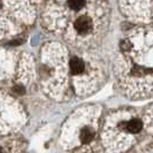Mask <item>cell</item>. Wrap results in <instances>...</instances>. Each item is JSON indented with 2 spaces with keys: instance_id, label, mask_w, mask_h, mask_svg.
I'll return each instance as SVG.
<instances>
[{
  "instance_id": "obj_1",
  "label": "cell",
  "mask_w": 153,
  "mask_h": 153,
  "mask_svg": "<svg viewBox=\"0 0 153 153\" xmlns=\"http://www.w3.org/2000/svg\"><path fill=\"white\" fill-rule=\"evenodd\" d=\"M91 20L88 16H81V17L77 19L76 22H75V28L81 33H86L88 31L91 30Z\"/></svg>"
},
{
  "instance_id": "obj_2",
  "label": "cell",
  "mask_w": 153,
  "mask_h": 153,
  "mask_svg": "<svg viewBox=\"0 0 153 153\" xmlns=\"http://www.w3.org/2000/svg\"><path fill=\"white\" fill-rule=\"evenodd\" d=\"M70 70L73 74H81L84 70V62L78 58H74L70 60Z\"/></svg>"
},
{
  "instance_id": "obj_3",
  "label": "cell",
  "mask_w": 153,
  "mask_h": 153,
  "mask_svg": "<svg viewBox=\"0 0 153 153\" xmlns=\"http://www.w3.org/2000/svg\"><path fill=\"white\" fill-rule=\"evenodd\" d=\"M129 132L132 134H136L138 131H140L142 129V122L139 120H131L128 123H126V127H124Z\"/></svg>"
},
{
  "instance_id": "obj_4",
  "label": "cell",
  "mask_w": 153,
  "mask_h": 153,
  "mask_svg": "<svg viewBox=\"0 0 153 153\" xmlns=\"http://www.w3.org/2000/svg\"><path fill=\"white\" fill-rule=\"evenodd\" d=\"M79 138H81V142L84 143V144H88L90 143L93 138V132H92L91 129L89 128H84L83 130L81 131V135H79Z\"/></svg>"
},
{
  "instance_id": "obj_5",
  "label": "cell",
  "mask_w": 153,
  "mask_h": 153,
  "mask_svg": "<svg viewBox=\"0 0 153 153\" xmlns=\"http://www.w3.org/2000/svg\"><path fill=\"white\" fill-rule=\"evenodd\" d=\"M84 0H69V7L74 10H78L83 7Z\"/></svg>"
},
{
  "instance_id": "obj_6",
  "label": "cell",
  "mask_w": 153,
  "mask_h": 153,
  "mask_svg": "<svg viewBox=\"0 0 153 153\" xmlns=\"http://www.w3.org/2000/svg\"><path fill=\"white\" fill-rule=\"evenodd\" d=\"M121 47H122V50L123 51H128L129 48H131V44L129 43V42H127V40H123L122 42V44H121Z\"/></svg>"
},
{
  "instance_id": "obj_7",
  "label": "cell",
  "mask_w": 153,
  "mask_h": 153,
  "mask_svg": "<svg viewBox=\"0 0 153 153\" xmlns=\"http://www.w3.org/2000/svg\"><path fill=\"white\" fill-rule=\"evenodd\" d=\"M14 91L17 93V94H22L23 92H24V90H23L22 86H15V89H14Z\"/></svg>"
},
{
  "instance_id": "obj_8",
  "label": "cell",
  "mask_w": 153,
  "mask_h": 153,
  "mask_svg": "<svg viewBox=\"0 0 153 153\" xmlns=\"http://www.w3.org/2000/svg\"><path fill=\"white\" fill-rule=\"evenodd\" d=\"M0 153H5V152H4V151H2V150H1V149H0Z\"/></svg>"
}]
</instances>
